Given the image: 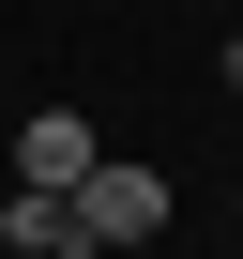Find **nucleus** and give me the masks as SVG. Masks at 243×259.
<instances>
[{"label":"nucleus","instance_id":"f257e3e1","mask_svg":"<svg viewBox=\"0 0 243 259\" xmlns=\"http://www.w3.org/2000/svg\"><path fill=\"white\" fill-rule=\"evenodd\" d=\"M76 213H91V244H152V229H167V168H122V153H106V168L76 183Z\"/></svg>","mask_w":243,"mask_h":259},{"label":"nucleus","instance_id":"7ed1b4c3","mask_svg":"<svg viewBox=\"0 0 243 259\" xmlns=\"http://www.w3.org/2000/svg\"><path fill=\"white\" fill-rule=\"evenodd\" d=\"M0 244H16V259H91V213H76L61 183H16V213H0Z\"/></svg>","mask_w":243,"mask_h":259},{"label":"nucleus","instance_id":"f03ea898","mask_svg":"<svg viewBox=\"0 0 243 259\" xmlns=\"http://www.w3.org/2000/svg\"><path fill=\"white\" fill-rule=\"evenodd\" d=\"M16 168H31V183H61V198H76V183H91V168H106V153H91V122H76V107H31V122H16Z\"/></svg>","mask_w":243,"mask_h":259}]
</instances>
